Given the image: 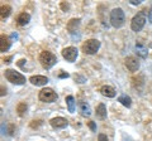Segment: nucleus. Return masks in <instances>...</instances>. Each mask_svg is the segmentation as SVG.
Listing matches in <instances>:
<instances>
[{
    "mask_svg": "<svg viewBox=\"0 0 152 141\" xmlns=\"http://www.w3.org/2000/svg\"><path fill=\"white\" fill-rule=\"evenodd\" d=\"M126 23L124 12L121 8H115L110 12V24L114 28H122Z\"/></svg>",
    "mask_w": 152,
    "mask_h": 141,
    "instance_id": "f257e3e1",
    "label": "nucleus"
},
{
    "mask_svg": "<svg viewBox=\"0 0 152 141\" xmlns=\"http://www.w3.org/2000/svg\"><path fill=\"white\" fill-rule=\"evenodd\" d=\"M39 62L45 69H50L57 63V57L48 50H43L39 54Z\"/></svg>",
    "mask_w": 152,
    "mask_h": 141,
    "instance_id": "f03ea898",
    "label": "nucleus"
},
{
    "mask_svg": "<svg viewBox=\"0 0 152 141\" xmlns=\"http://www.w3.org/2000/svg\"><path fill=\"white\" fill-rule=\"evenodd\" d=\"M4 76H5V78L8 79L9 82H12L14 84H18V86H20V84H24L26 83V77L23 76L22 73L15 72L14 69H5V72H4Z\"/></svg>",
    "mask_w": 152,
    "mask_h": 141,
    "instance_id": "7ed1b4c3",
    "label": "nucleus"
},
{
    "mask_svg": "<svg viewBox=\"0 0 152 141\" xmlns=\"http://www.w3.org/2000/svg\"><path fill=\"white\" fill-rule=\"evenodd\" d=\"M145 24H146V14L145 12H140L133 17V19L131 22V28L134 32H140L145 27Z\"/></svg>",
    "mask_w": 152,
    "mask_h": 141,
    "instance_id": "20e7f679",
    "label": "nucleus"
},
{
    "mask_svg": "<svg viewBox=\"0 0 152 141\" xmlns=\"http://www.w3.org/2000/svg\"><path fill=\"white\" fill-rule=\"evenodd\" d=\"M100 48V42L98 39H88L83 44V52L85 54H95Z\"/></svg>",
    "mask_w": 152,
    "mask_h": 141,
    "instance_id": "39448f33",
    "label": "nucleus"
},
{
    "mask_svg": "<svg viewBox=\"0 0 152 141\" xmlns=\"http://www.w3.org/2000/svg\"><path fill=\"white\" fill-rule=\"evenodd\" d=\"M57 93L52 90V88H43L42 91H39V95H38V98L42 101V102H55L57 100Z\"/></svg>",
    "mask_w": 152,
    "mask_h": 141,
    "instance_id": "423d86ee",
    "label": "nucleus"
},
{
    "mask_svg": "<svg viewBox=\"0 0 152 141\" xmlns=\"http://www.w3.org/2000/svg\"><path fill=\"white\" fill-rule=\"evenodd\" d=\"M79 50L75 47H66V48L62 49V57L67 60V62H74L77 58Z\"/></svg>",
    "mask_w": 152,
    "mask_h": 141,
    "instance_id": "0eeeda50",
    "label": "nucleus"
},
{
    "mask_svg": "<svg viewBox=\"0 0 152 141\" xmlns=\"http://www.w3.org/2000/svg\"><path fill=\"white\" fill-rule=\"evenodd\" d=\"M124 64L131 72H137V70L140 69V60H138V58L133 57V55H129V57L126 58Z\"/></svg>",
    "mask_w": 152,
    "mask_h": 141,
    "instance_id": "6e6552de",
    "label": "nucleus"
},
{
    "mask_svg": "<svg viewBox=\"0 0 152 141\" xmlns=\"http://www.w3.org/2000/svg\"><path fill=\"white\" fill-rule=\"evenodd\" d=\"M50 124L53 129L60 130V129H65L66 126L69 125V121L66 119H64V117H55V119H52L50 121Z\"/></svg>",
    "mask_w": 152,
    "mask_h": 141,
    "instance_id": "1a4fd4ad",
    "label": "nucleus"
},
{
    "mask_svg": "<svg viewBox=\"0 0 152 141\" xmlns=\"http://www.w3.org/2000/svg\"><path fill=\"white\" fill-rule=\"evenodd\" d=\"M29 81L32 84H34V86H46V84L48 83V78L45 76H32L29 78Z\"/></svg>",
    "mask_w": 152,
    "mask_h": 141,
    "instance_id": "9d476101",
    "label": "nucleus"
},
{
    "mask_svg": "<svg viewBox=\"0 0 152 141\" xmlns=\"http://www.w3.org/2000/svg\"><path fill=\"white\" fill-rule=\"evenodd\" d=\"M79 110H80V114L85 117L91 115V109H90L89 103H86L85 101H79Z\"/></svg>",
    "mask_w": 152,
    "mask_h": 141,
    "instance_id": "9b49d317",
    "label": "nucleus"
},
{
    "mask_svg": "<svg viewBox=\"0 0 152 141\" xmlns=\"http://www.w3.org/2000/svg\"><path fill=\"white\" fill-rule=\"evenodd\" d=\"M99 92H100L103 96L109 97V98L115 97V90H114L113 87H110V86H102L100 90H99Z\"/></svg>",
    "mask_w": 152,
    "mask_h": 141,
    "instance_id": "f8f14e48",
    "label": "nucleus"
},
{
    "mask_svg": "<svg viewBox=\"0 0 152 141\" xmlns=\"http://www.w3.org/2000/svg\"><path fill=\"white\" fill-rule=\"evenodd\" d=\"M10 44H12V40L8 35L5 34H1V42H0V50L1 52H7L9 48H10Z\"/></svg>",
    "mask_w": 152,
    "mask_h": 141,
    "instance_id": "ddd939ff",
    "label": "nucleus"
},
{
    "mask_svg": "<svg viewBox=\"0 0 152 141\" xmlns=\"http://www.w3.org/2000/svg\"><path fill=\"white\" fill-rule=\"evenodd\" d=\"M29 20H31V15L28 13H20L18 15V18H17V24L18 25H20V27H23V25H26V24H28L29 23Z\"/></svg>",
    "mask_w": 152,
    "mask_h": 141,
    "instance_id": "4468645a",
    "label": "nucleus"
},
{
    "mask_svg": "<svg viewBox=\"0 0 152 141\" xmlns=\"http://www.w3.org/2000/svg\"><path fill=\"white\" fill-rule=\"evenodd\" d=\"M96 116L100 120H105L107 119V107L104 103H99V106L96 107Z\"/></svg>",
    "mask_w": 152,
    "mask_h": 141,
    "instance_id": "2eb2a0df",
    "label": "nucleus"
},
{
    "mask_svg": "<svg viewBox=\"0 0 152 141\" xmlns=\"http://www.w3.org/2000/svg\"><path fill=\"white\" fill-rule=\"evenodd\" d=\"M65 102H66V105H67V109H69V112H75V109H76V102H75V98H74V96H67L66 97V100H65Z\"/></svg>",
    "mask_w": 152,
    "mask_h": 141,
    "instance_id": "dca6fc26",
    "label": "nucleus"
},
{
    "mask_svg": "<svg viewBox=\"0 0 152 141\" xmlns=\"http://www.w3.org/2000/svg\"><path fill=\"white\" fill-rule=\"evenodd\" d=\"M79 24H80V19H79V18H74V19H71L67 23V30L70 33H74L76 29H77Z\"/></svg>",
    "mask_w": 152,
    "mask_h": 141,
    "instance_id": "f3484780",
    "label": "nucleus"
},
{
    "mask_svg": "<svg viewBox=\"0 0 152 141\" xmlns=\"http://www.w3.org/2000/svg\"><path fill=\"white\" fill-rule=\"evenodd\" d=\"M136 50H137V54H138L140 57H142V58L147 57V48L141 43V42L136 43Z\"/></svg>",
    "mask_w": 152,
    "mask_h": 141,
    "instance_id": "a211bd4d",
    "label": "nucleus"
},
{
    "mask_svg": "<svg viewBox=\"0 0 152 141\" xmlns=\"http://www.w3.org/2000/svg\"><path fill=\"white\" fill-rule=\"evenodd\" d=\"M118 102H121L124 107H129L132 106V100H131V97L129 96H127V95H121L119 97H118Z\"/></svg>",
    "mask_w": 152,
    "mask_h": 141,
    "instance_id": "6ab92c4d",
    "label": "nucleus"
},
{
    "mask_svg": "<svg viewBox=\"0 0 152 141\" xmlns=\"http://www.w3.org/2000/svg\"><path fill=\"white\" fill-rule=\"evenodd\" d=\"M0 17H1V19H7V18L12 13V8L9 5H1V9H0Z\"/></svg>",
    "mask_w": 152,
    "mask_h": 141,
    "instance_id": "aec40b11",
    "label": "nucleus"
},
{
    "mask_svg": "<svg viewBox=\"0 0 152 141\" xmlns=\"http://www.w3.org/2000/svg\"><path fill=\"white\" fill-rule=\"evenodd\" d=\"M27 109H28V106H27V103L26 102H20L19 105L17 106V112H18V115L19 116H23L27 112Z\"/></svg>",
    "mask_w": 152,
    "mask_h": 141,
    "instance_id": "412c9836",
    "label": "nucleus"
},
{
    "mask_svg": "<svg viewBox=\"0 0 152 141\" xmlns=\"http://www.w3.org/2000/svg\"><path fill=\"white\" fill-rule=\"evenodd\" d=\"M138 84L143 86V77H142V76H140V77H133V78H132V86H133V87H134V88H138V90H140Z\"/></svg>",
    "mask_w": 152,
    "mask_h": 141,
    "instance_id": "4be33fe9",
    "label": "nucleus"
},
{
    "mask_svg": "<svg viewBox=\"0 0 152 141\" xmlns=\"http://www.w3.org/2000/svg\"><path fill=\"white\" fill-rule=\"evenodd\" d=\"M42 124H43L42 120H33L29 124V126H31V129H38L39 126H42Z\"/></svg>",
    "mask_w": 152,
    "mask_h": 141,
    "instance_id": "5701e85b",
    "label": "nucleus"
},
{
    "mask_svg": "<svg viewBox=\"0 0 152 141\" xmlns=\"http://www.w3.org/2000/svg\"><path fill=\"white\" fill-rule=\"evenodd\" d=\"M88 125H89V127L91 129V131H96V125H95L93 121H89V122H88Z\"/></svg>",
    "mask_w": 152,
    "mask_h": 141,
    "instance_id": "b1692460",
    "label": "nucleus"
},
{
    "mask_svg": "<svg viewBox=\"0 0 152 141\" xmlns=\"http://www.w3.org/2000/svg\"><path fill=\"white\" fill-rule=\"evenodd\" d=\"M98 140H99V141H109L108 137H107V135H104V134L99 135V136H98Z\"/></svg>",
    "mask_w": 152,
    "mask_h": 141,
    "instance_id": "393cba45",
    "label": "nucleus"
},
{
    "mask_svg": "<svg viewBox=\"0 0 152 141\" xmlns=\"http://www.w3.org/2000/svg\"><path fill=\"white\" fill-rule=\"evenodd\" d=\"M77 79V81H80V83H84L85 82V78L84 77H81V76H79V74H76L75 76V81Z\"/></svg>",
    "mask_w": 152,
    "mask_h": 141,
    "instance_id": "a878e982",
    "label": "nucleus"
},
{
    "mask_svg": "<svg viewBox=\"0 0 152 141\" xmlns=\"http://www.w3.org/2000/svg\"><path fill=\"white\" fill-rule=\"evenodd\" d=\"M69 76H70V74H69V73H66V72L60 73V74H58V77H60V78H67Z\"/></svg>",
    "mask_w": 152,
    "mask_h": 141,
    "instance_id": "bb28decb",
    "label": "nucleus"
},
{
    "mask_svg": "<svg viewBox=\"0 0 152 141\" xmlns=\"http://www.w3.org/2000/svg\"><path fill=\"white\" fill-rule=\"evenodd\" d=\"M132 5H138V4H141V0H131L129 1Z\"/></svg>",
    "mask_w": 152,
    "mask_h": 141,
    "instance_id": "cd10ccee",
    "label": "nucleus"
},
{
    "mask_svg": "<svg viewBox=\"0 0 152 141\" xmlns=\"http://www.w3.org/2000/svg\"><path fill=\"white\" fill-rule=\"evenodd\" d=\"M61 8H62L64 10H67V9H69V4H65V3H62V4H61Z\"/></svg>",
    "mask_w": 152,
    "mask_h": 141,
    "instance_id": "c85d7f7f",
    "label": "nucleus"
},
{
    "mask_svg": "<svg viewBox=\"0 0 152 141\" xmlns=\"http://www.w3.org/2000/svg\"><path fill=\"white\" fill-rule=\"evenodd\" d=\"M12 59H13V57H7V58H4V62H5V63H10Z\"/></svg>",
    "mask_w": 152,
    "mask_h": 141,
    "instance_id": "c756f323",
    "label": "nucleus"
},
{
    "mask_svg": "<svg viewBox=\"0 0 152 141\" xmlns=\"http://www.w3.org/2000/svg\"><path fill=\"white\" fill-rule=\"evenodd\" d=\"M7 95V88H4V86H1V96Z\"/></svg>",
    "mask_w": 152,
    "mask_h": 141,
    "instance_id": "7c9ffc66",
    "label": "nucleus"
}]
</instances>
